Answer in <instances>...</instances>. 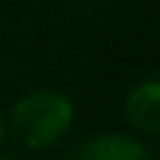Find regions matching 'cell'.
<instances>
[{"label":"cell","mask_w":160,"mask_h":160,"mask_svg":"<svg viewBox=\"0 0 160 160\" xmlns=\"http://www.w3.org/2000/svg\"><path fill=\"white\" fill-rule=\"evenodd\" d=\"M73 124V104L56 90H37L20 98L11 110V132L28 149L56 143Z\"/></svg>","instance_id":"6da1fadb"},{"label":"cell","mask_w":160,"mask_h":160,"mask_svg":"<svg viewBox=\"0 0 160 160\" xmlns=\"http://www.w3.org/2000/svg\"><path fill=\"white\" fill-rule=\"evenodd\" d=\"M65 160H149V152L132 138L101 135V138H93V141L82 143Z\"/></svg>","instance_id":"7a4b0ae2"},{"label":"cell","mask_w":160,"mask_h":160,"mask_svg":"<svg viewBox=\"0 0 160 160\" xmlns=\"http://www.w3.org/2000/svg\"><path fill=\"white\" fill-rule=\"evenodd\" d=\"M158 107H160V87H158V82H146V84H141L138 90L129 93V98H127V118L141 132L155 135L160 127Z\"/></svg>","instance_id":"3957f363"},{"label":"cell","mask_w":160,"mask_h":160,"mask_svg":"<svg viewBox=\"0 0 160 160\" xmlns=\"http://www.w3.org/2000/svg\"><path fill=\"white\" fill-rule=\"evenodd\" d=\"M0 143H3V124H0Z\"/></svg>","instance_id":"277c9868"}]
</instances>
